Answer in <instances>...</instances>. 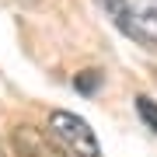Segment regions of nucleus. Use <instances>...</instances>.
Segmentation results:
<instances>
[{
    "mask_svg": "<svg viewBox=\"0 0 157 157\" xmlns=\"http://www.w3.org/2000/svg\"><path fill=\"white\" fill-rule=\"evenodd\" d=\"M98 4L126 39L157 52V0H98Z\"/></svg>",
    "mask_w": 157,
    "mask_h": 157,
    "instance_id": "nucleus-1",
    "label": "nucleus"
},
{
    "mask_svg": "<svg viewBox=\"0 0 157 157\" xmlns=\"http://www.w3.org/2000/svg\"><path fill=\"white\" fill-rule=\"evenodd\" d=\"M49 129H52V136H56V143L70 157H101L94 129H91L80 115L56 108V112H49Z\"/></svg>",
    "mask_w": 157,
    "mask_h": 157,
    "instance_id": "nucleus-2",
    "label": "nucleus"
},
{
    "mask_svg": "<svg viewBox=\"0 0 157 157\" xmlns=\"http://www.w3.org/2000/svg\"><path fill=\"white\" fill-rule=\"evenodd\" d=\"M14 147H17L21 157H70L52 136H45L39 126H17L14 129Z\"/></svg>",
    "mask_w": 157,
    "mask_h": 157,
    "instance_id": "nucleus-3",
    "label": "nucleus"
},
{
    "mask_svg": "<svg viewBox=\"0 0 157 157\" xmlns=\"http://www.w3.org/2000/svg\"><path fill=\"white\" fill-rule=\"evenodd\" d=\"M101 70H80L77 77H73V87H77V94H98V87H101Z\"/></svg>",
    "mask_w": 157,
    "mask_h": 157,
    "instance_id": "nucleus-4",
    "label": "nucleus"
},
{
    "mask_svg": "<svg viewBox=\"0 0 157 157\" xmlns=\"http://www.w3.org/2000/svg\"><path fill=\"white\" fill-rule=\"evenodd\" d=\"M136 112H140V119L157 133V101H150V98H136Z\"/></svg>",
    "mask_w": 157,
    "mask_h": 157,
    "instance_id": "nucleus-5",
    "label": "nucleus"
}]
</instances>
